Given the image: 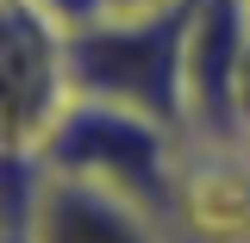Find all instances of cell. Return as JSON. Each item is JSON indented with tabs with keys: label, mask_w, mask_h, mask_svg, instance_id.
Wrapping results in <instances>:
<instances>
[{
	"label": "cell",
	"mask_w": 250,
	"mask_h": 243,
	"mask_svg": "<svg viewBox=\"0 0 250 243\" xmlns=\"http://www.w3.org/2000/svg\"><path fill=\"white\" fill-rule=\"evenodd\" d=\"M188 25H194V0L156 13H100L62 31L69 93L119 100L188 131Z\"/></svg>",
	"instance_id": "2"
},
{
	"label": "cell",
	"mask_w": 250,
	"mask_h": 243,
	"mask_svg": "<svg viewBox=\"0 0 250 243\" xmlns=\"http://www.w3.org/2000/svg\"><path fill=\"white\" fill-rule=\"evenodd\" d=\"M38 6H44L62 31H75V25H88V19H100V13H106V0H38Z\"/></svg>",
	"instance_id": "5"
},
{
	"label": "cell",
	"mask_w": 250,
	"mask_h": 243,
	"mask_svg": "<svg viewBox=\"0 0 250 243\" xmlns=\"http://www.w3.org/2000/svg\"><path fill=\"white\" fill-rule=\"evenodd\" d=\"M244 6H250V0H244Z\"/></svg>",
	"instance_id": "9"
},
{
	"label": "cell",
	"mask_w": 250,
	"mask_h": 243,
	"mask_svg": "<svg viewBox=\"0 0 250 243\" xmlns=\"http://www.w3.org/2000/svg\"><path fill=\"white\" fill-rule=\"evenodd\" d=\"M69 100L62 25L38 0H0V150L38 156Z\"/></svg>",
	"instance_id": "3"
},
{
	"label": "cell",
	"mask_w": 250,
	"mask_h": 243,
	"mask_svg": "<svg viewBox=\"0 0 250 243\" xmlns=\"http://www.w3.org/2000/svg\"><path fill=\"white\" fill-rule=\"evenodd\" d=\"M19 243H182L175 224L119 187L38 168L19 212Z\"/></svg>",
	"instance_id": "4"
},
{
	"label": "cell",
	"mask_w": 250,
	"mask_h": 243,
	"mask_svg": "<svg viewBox=\"0 0 250 243\" xmlns=\"http://www.w3.org/2000/svg\"><path fill=\"white\" fill-rule=\"evenodd\" d=\"M38 168L57 175H82V181L119 187L131 200H144L175 224V200H182V168H188V131L156 112L119 106V100H94V93H69L62 100L50 137L31 156Z\"/></svg>",
	"instance_id": "1"
},
{
	"label": "cell",
	"mask_w": 250,
	"mask_h": 243,
	"mask_svg": "<svg viewBox=\"0 0 250 243\" xmlns=\"http://www.w3.org/2000/svg\"><path fill=\"white\" fill-rule=\"evenodd\" d=\"M6 243H19V237H6Z\"/></svg>",
	"instance_id": "8"
},
{
	"label": "cell",
	"mask_w": 250,
	"mask_h": 243,
	"mask_svg": "<svg viewBox=\"0 0 250 243\" xmlns=\"http://www.w3.org/2000/svg\"><path fill=\"white\" fill-rule=\"evenodd\" d=\"M156 6H175V0H106V13H156Z\"/></svg>",
	"instance_id": "7"
},
{
	"label": "cell",
	"mask_w": 250,
	"mask_h": 243,
	"mask_svg": "<svg viewBox=\"0 0 250 243\" xmlns=\"http://www.w3.org/2000/svg\"><path fill=\"white\" fill-rule=\"evenodd\" d=\"M238 125L250 137V37H244V62H238Z\"/></svg>",
	"instance_id": "6"
}]
</instances>
